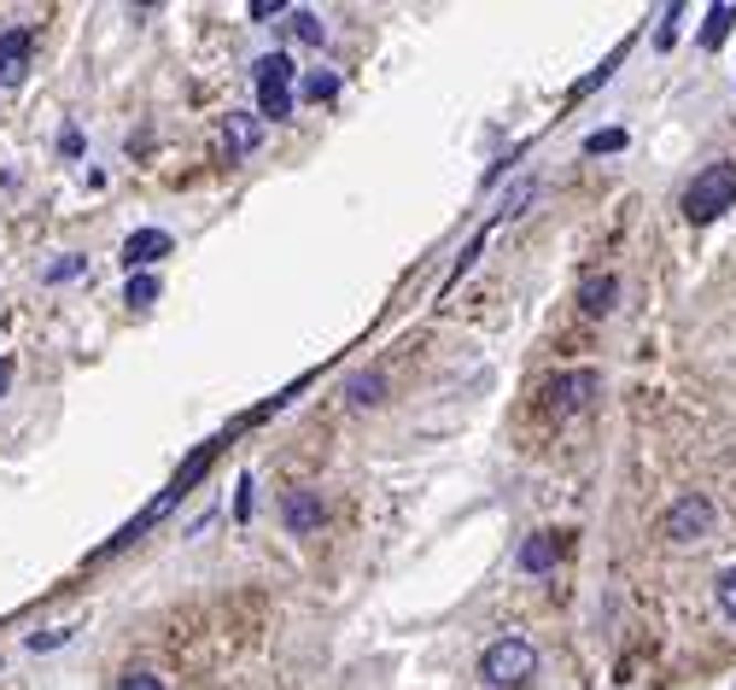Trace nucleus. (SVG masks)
Listing matches in <instances>:
<instances>
[{
    "label": "nucleus",
    "mask_w": 736,
    "mask_h": 690,
    "mask_svg": "<svg viewBox=\"0 0 736 690\" xmlns=\"http://www.w3.org/2000/svg\"><path fill=\"white\" fill-rule=\"evenodd\" d=\"M257 140H263V117L257 112H229V158L252 153Z\"/></svg>",
    "instance_id": "obj_11"
},
{
    "label": "nucleus",
    "mask_w": 736,
    "mask_h": 690,
    "mask_svg": "<svg viewBox=\"0 0 736 690\" xmlns=\"http://www.w3.org/2000/svg\"><path fill=\"white\" fill-rule=\"evenodd\" d=\"M30 42H35L30 30H0V88H12L18 76H24V65H30Z\"/></svg>",
    "instance_id": "obj_8"
},
{
    "label": "nucleus",
    "mask_w": 736,
    "mask_h": 690,
    "mask_svg": "<svg viewBox=\"0 0 736 690\" xmlns=\"http://www.w3.org/2000/svg\"><path fill=\"white\" fill-rule=\"evenodd\" d=\"M713 597H719V608H725V615L736 620V567H725V574L713 579Z\"/></svg>",
    "instance_id": "obj_17"
},
{
    "label": "nucleus",
    "mask_w": 736,
    "mask_h": 690,
    "mask_svg": "<svg viewBox=\"0 0 736 690\" xmlns=\"http://www.w3.org/2000/svg\"><path fill=\"white\" fill-rule=\"evenodd\" d=\"M666 539L672 544H695V539H707L713 533V498H702V492H684L679 503L666 510Z\"/></svg>",
    "instance_id": "obj_5"
},
{
    "label": "nucleus",
    "mask_w": 736,
    "mask_h": 690,
    "mask_svg": "<svg viewBox=\"0 0 736 690\" xmlns=\"http://www.w3.org/2000/svg\"><path fill=\"white\" fill-rule=\"evenodd\" d=\"M117 690H164V679H158V673H123Z\"/></svg>",
    "instance_id": "obj_19"
},
{
    "label": "nucleus",
    "mask_w": 736,
    "mask_h": 690,
    "mask_svg": "<svg viewBox=\"0 0 736 690\" xmlns=\"http://www.w3.org/2000/svg\"><path fill=\"white\" fill-rule=\"evenodd\" d=\"M730 24H736V7L730 0H719V7L707 12V30H702V48H719L725 35H730Z\"/></svg>",
    "instance_id": "obj_12"
},
{
    "label": "nucleus",
    "mask_w": 736,
    "mask_h": 690,
    "mask_svg": "<svg viewBox=\"0 0 736 690\" xmlns=\"http://www.w3.org/2000/svg\"><path fill=\"white\" fill-rule=\"evenodd\" d=\"M625 147V129H597V135H585V153H620Z\"/></svg>",
    "instance_id": "obj_18"
},
{
    "label": "nucleus",
    "mask_w": 736,
    "mask_h": 690,
    "mask_svg": "<svg viewBox=\"0 0 736 690\" xmlns=\"http://www.w3.org/2000/svg\"><path fill=\"white\" fill-rule=\"evenodd\" d=\"M327 521V503H322V492H311V485H298V492H286V503H281V526L293 539H304V533H316V526Z\"/></svg>",
    "instance_id": "obj_6"
},
{
    "label": "nucleus",
    "mask_w": 736,
    "mask_h": 690,
    "mask_svg": "<svg viewBox=\"0 0 736 690\" xmlns=\"http://www.w3.org/2000/svg\"><path fill=\"white\" fill-rule=\"evenodd\" d=\"M298 94H304V100H316V106H322V100H334V94H339V71H304Z\"/></svg>",
    "instance_id": "obj_13"
},
{
    "label": "nucleus",
    "mask_w": 736,
    "mask_h": 690,
    "mask_svg": "<svg viewBox=\"0 0 736 690\" xmlns=\"http://www.w3.org/2000/svg\"><path fill=\"white\" fill-rule=\"evenodd\" d=\"M556 556H561V533H532L526 544H521V574H549L556 567Z\"/></svg>",
    "instance_id": "obj_9"
},
{
    "label": "nucleus",
    "mask_w": 736,
    "mask_h": 690,
    "mask_svg": "<svg viewBox=\"0 0 736 690\" xmlns=\"http://www.w3.org/2000/svg\"><path fill=\"white\" fill-rule=\"evenodd\" d=\"M164 252H170V234H164V229H135L129 240H123V263H129V275L135 270L147 275V263H158Z\"/></svg>",
    "instance_id": "obj_7"
},
{
    "label": "nucleus",
    "mask_w": 736,
    "mask_h": 690,
    "mask_svg": "<svg viewBox=\"0 0 736 690\" xmlns=\"http://www.w3.org/2000/svg\"><path fill=\"white\" fill-rule=\"evenodd\" d=\"M7 380H12V363H7V357H0V393H7Z\"/></svg>",
    "instance_id": "obj_22"
},
{
    "label": "nucleus",
    "mask_w": 736,
    "mask_h": 690,
    "mask_svg": "<svg viewBox=\"0 0 736 690\" xmlns=\"http://www.w3.org/2000/svg\"><path fill=\"white\" fill-rule=\"evenodd\" d=\"M613 299H620V281H613V275H585V288H579V311L608 316V311H613Z\"/></svg>",
    "instance_id": "obj_10"
},
{
    "label": "nucleus",
    "mask_w": 736,
    "mask_h": 690,
    "mask_svg": "<svg viewBox=\"0 0 736 690\" xmlns=\"http://www.w3.org/2000/svg\"><path fill=\"white\" fill-rule=\"evenodd\" d=\"M252 76H257V117H293V100H298V71H293V59L286 53H263L257 65H252Z\"/></svg>",
    "instance_id": "obj_3"
},
{
    "label": "nucleus",
    "mask_w": 736,
    "mask_h": 690,
    "mask_svg": "<svg viewBox=\"0 0 736 690\" xmlns=\"http://www.w3.org/2000/svg\"><path fill=\"white\" fill-rule=\"evenodd\" d=\"M532 673H538V649H532L526 638H497V644H485V656H480V679L491 690H521L532 684Z\"/></svg>",
    "instance_id": "obj_1"
},
{
    "label": "nucleus",
    "mask_w": 736,
    "mask_h": 690,
    "mask_svg": "<svg viewBox=\"0 0 736 690\" xmlns=\"http://www.w3.org/2000/svg\"><path fill=\"white\" fill-rule=\"evenodd\" d=\"M730 206H736V165H730V158L707 165V170L684 188V217H690V222H713V217H725Z\"/></svg>",
    "instance_id": "obj_2"
},
{
    "label": "nucleus",
    "mask_w": 736,
    "mask_h": 690,
    "mask_svg": "<svg viewBox=\"0 0 736 690\" xmlns=\"http://www.w3.org/2000/svg\"><path fill=\"white\" fill-rule=\"evenodd\" d=\"M158 299V281L153 275H129V288H123V304H153Z\"/></svg>",
    "instance_id": "obj_16"
},
{
    "label": "nucleus",
    "mask_w": 736,
    "mask_h": 690,
    "mask_svg": "<svg viewBox=\"0 0 736 690\" xmlns=\"http://www.w3.org/2000/svg\"><path fill=\"white\" fill-rule=\"evenodd\" d=\"M286 24H293V35H298L304 48H322V42H327V24H322L316 12H304V7H298L293 18H286Z\"/></svg>",
    "instance_id": "obj_14"
},
{
    "label": "nucleus",
    "mask_w": 736,
    "mask_h": 690,
    "mask_svg": "<svg viewBox=\"0 0 736 690\" xmlns=\"http://www.w3.org/2000/svg\"><path fill=\"white\" fill-rule=\"evenodd\" d=\"M380 393H386L380 375H357L351 380V404H362V410H368V404H380Z\"/></svg>",
    "instance_id": "obj_15"
},
{
    "label": "nucleus",
    "mask_w": 736,
    "mask_h": 690,
    "mask_svg": "<svg viewBox=\"0 0 736 690\" xmlns=\"http://www.w3.org/2000/svg\"><path fill=\"white\" fill-rule=\"evenodd\" d=\"M71 275H82V258H76V252H65V258L48 270V281H71Z\"/></svg>",
    "instance_id": "obj_20"
},
{
    "label": "nucleus",
    "mask_w": 736,
    "mask_h": 690,
    "mask_svg": "<svg viewBox=\"0 0 736 690\" xmlns=\"http://www.w3.org/2000/svg\"><path fill=\"white\" fill-rule=\"evenodd\" d=\"M65 638H71V632H35L30 649H53V644H65Z\"/></svg>",
    "instance_id": "obj_21"
},
{
    "label": "nucleus",
    "mask_w": 736,
    "mask_h": 690,
    "mask_svg": "<svg viewBox=\"0 0 736 690\" xmlns=\"http://www.w3.org/2000/svg\"><path fill=\"white\" fill-rule=\"evenodd\" d=\"M544 398H549L556 416H579V410H590V404L602 398V375L597 369H567V375H556L544 387Z\"/></svg>",
    "instance_id": "obj_4"
}]
</instances>
